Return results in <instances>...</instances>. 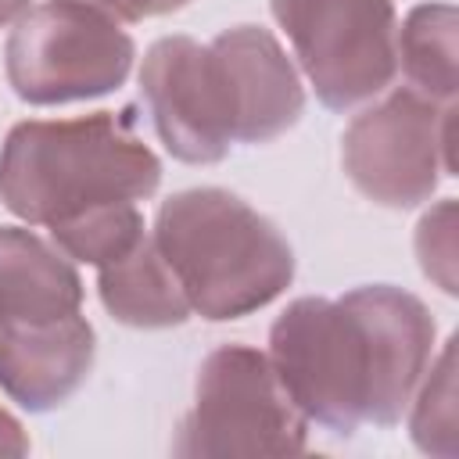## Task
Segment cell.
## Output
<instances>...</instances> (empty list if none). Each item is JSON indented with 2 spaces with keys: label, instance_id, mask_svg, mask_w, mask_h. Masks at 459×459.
Returning <instances> with one entry per match:
<instances>
[{
  "label": "cell",
  "instance_id": "1",
  "mask_svg": "<svg viewBox=\"0 0 459 459\" xmlns=\"http://www.w3.org/2000/svg\"><path fill=\"white\" fill-rule=\"evenodd\" d=\"M434 348L427 305L398 287H355L337 301L298 298L273 323L269 362L305 420L333 434L391 427L420 387Z\"/></svg>",
  "mask_w": 459,
  "mask_h": 459
},
{
  "label": "cell",
  "instance_id": "2",
  "mask_svg": "<svg viewBox=\"0 0 459 459\" xmlns=\"http://www.w3.org/2000/svg\"><path fill=\"white\" fill-rule=\"evenodd\" d=\"M161 165L111 111L22 122L0 154V201L25 222H57L93 204L154 194Z\"/></svg>",
  "mask_w": 459,
  "mask_h": 459
},
{
  "label": "cell",
  "instance_id": "3",
  "mask_svg": "<svg viewBox=\"0 0 459 459\" xmlns=\"http://www.w3.org/2000/svg\"><path fill=\"white\" fill-rule=\"evenodd\" d=\"M154 244L172 265L190 312L240 319L269 305L294 276L283 233L230 190H179L158 208Z\"/></svg>",
  "mask_w": 459,
  "mask_h": 459
},
{
  "label": "cell",
  "instance_id": "4",
  "mask_svg": "<svg viewBox=\"0 0 459 459\" xmlns=\"http://www.w3.org/2000/svg\"><path fill=\"white\" fill-rule=\"evenodd\" d=\"M305 423L269 355L226 344L201 362L194 409L183 416L172 452L186 459L298 455L305 452Z\"/></svg>",
  "mask_w": 459,
  "mask_h": 459
},
{
  "label": "cell",
  "instance_id": "5",
  "mask_svg": "<svg viewBox=\"0 0 459 459\" xmlns=\"http://www.w3.org/2000/svg\"><path fill=\"white\" fill-rule=\"evenodd\" d=\"M133 39L97 7L50 0L25 11L7 39V79L29 104L100 97L126 82Z\"/></svg>",
  "mask_w": 459,
  "mask_h": 459
},
{
  "label": "cell",
  "instance_id": "6",
  "mask_svg": "<svg viewBox=\"0 0 459 459\" xmlns=\"http://www.w3.org/2000/svg\"><path fill=\"white\" fill-rule=\"evenodd\" d=\"M455 104H441L405 86L366 108L344 129V172L355 190L384 208L427 201L455 158Z\"/></svg>",
  "mask_w": 459,
  "mask_h": 459
},
{
  "label": "cell",
  "instance_id": "7",
  "mask_svg": "<svg viewBox=\"0 0 459 459\" xmlns=\"http://www.w3.org/2000/svg\"><path fill=\"white\" fill-rule=\"evenodd\" d=\"M273 14L326 108L344 111L391 82L398 65L391 0H273Z\"/></svg>",
  "mask_w": 459,
  "mask_h": 459
},
{
  "label": "cell",
  "instance_id": "8",
  "mask_svg": "<svg viewBox=\"0 0 459 459\" xmlns=\"http://www.w3.org/2000/svg\"><path fill=\"white\" fill-rule=\"evenodd\" d=\"M140 86L161 143L179 161L212 165L226 158L233 143V111L208 43L201 47L190 36L158 39L143 57Z\"/></svg>",
  "mask_w": 459,
  "mask_h": 459
},
{
  "label": "cell",
  "instance_id": "9",
  "mask_svg": "<svg viewBox=\"0 0 459 459\" xmlns=\"http://www.w3.org/2000/svg\"><path fill=\"white\" fill-rule=\"evenodd\" d=\"M208 47L226 79L233 140L265 143L298 122L305 108L301 79L269 29L237 25L219 32Z\"/></svg>",
  "mask_w": 459,
  "mask_h": 459
},
{
  "label": "cell",
  "instance_id": "10",
  "mask_svg": "<svg viewBox=\"0 0 459 459\" xmlns=\"http://www.w3.org/2000/svg\"><path fill=\"white\" fill-rule=\"evenodd\" d=\"M93 366V326L79 316L7 319L0 316V387L25 409L47 412L86 380Z\"/></svg>",
  "mask_w": 459,
  "mask_h": 459
},
{
  "label": "cell",
  "instance_id": "11",
  "mask_svg": "<svg viewBox=\"0 0 459 459\" xmlns=\"http://www.w3.org/2000/svg\"><path fill=\"white\" fill-rule=\"evenodd\" d=\"M82 283L65 251L29 230L0 226V316L54 319L79 312Z\"/></svg>",
  "mask_w": 459,
  "mask_h": 459
},
{
  "label": "cell",
  "instance_id": "12",
  "mask_svg": "<svg viewBox=\"0 0 459 459\" xmlns=\"http://www.w3.org/2000/svg\"><path fill=\"white\" fill-rule=\"evenodd\" d=\"M97 287L104 308L126 326L161 330L179 326L190 316V301L154 237H140L136 247H129L122 258L100 265Z\"/></svg>",
  "mask_w": 459,
  "mask_h": 459
},
{
  "label": "cell",
  "instance_id": "13",
  "mask_svg": "<svg viewBox=\"0 0 459 459\" xmlns=\"http://www.w3.org/2000/svg\"><path fill=\"white\" fill-rule=\"evenodd\" d=\"M455 25L452 4H420L394 36V57H402L409 86L441 104L455 97Z\"/></svg>",
  "mask_w": 459,
  "mask_h": 459
},
{
  "label": "cell",
  "instance_id": "14",
  "mask_svg": "<svg viewBox=\"0 0 459 459\" xmlns=\"http://www.w3.org/2000/svg\"><path fill=\"white\" fill-rule=\"evenodd\" d=\"M50 237L68 258H79L100 269L122 258L129 247H136V240L143 237V219L133 201H111V204H93L50 222Z\"/></svg>",
  "mask_w": 459,
  "mask_h": 459
},
{
  "label": "cell",
  "instance_id": "15",
  "mask_svg": "<svg viewBox=\"0 0 459 459\" xmlns=\"http://www.w3.org/2000/svg\"><path fill=\"white\" fill-rule=\"evenodd\" d=\"M427 384L412 409V441L423 452L455 455V337L441 348L434 369H427Z\"/></svg>",
  "mask_w": 459,
  "mask_h": 459
},
{
  "label": "cell",
  "instance_id": "16",
  "mask_svg": "<svg viewBox=\"0 0 459 459\" xmlns=\"http://www.w3.org/2000/svg\"><path fill=\"white\" fill-rule=\"evenodd\" d=\"M416 255L423 273L445 290L455 294V201L434 204L416 226Z\"/></svg>",
  "mask_w": 459,
  "mask_h": 459
},
{
  "label": "cell",
  "instance_id": "17",
  "mask_svg": "<svg viewBox=\"0 0 459 459\" xmlns=\"http://www.w3.org/2000/svg\"><path fill=\"white\" fill-rule=\"evenodd\" d=\"M72 4H86L104 11L115 22H140V18H154V14H169L186 7L190 0H72Z\"/></svg>",
  "mask_w": 459,
  "mask_h": 459
},
{
  "label": "cell",
  "instance_id": "18",
  "mask_svg": "<svg viewBox=\"0 0 459 459\" xmlns=\"http://www.w3.org/2000/svg\"><path fill=\"white\" fill-rule=\"evenodd\" d=\"M25 452H29V437H25L22 423L7 409H0V459H14Z\"/></svg>",
  "mask_w": 459,
  "mask_h": 459
},
{
  "label": "cell",
  "instance_id": "19",
  "mask_svg": "<svg viewBox=\"0 0 459 459\" xmlns=\"http://www.w3.org/2000/svg\"><path fill=\"white\" fill-rule=\"evenodd\" d=\"M25 7H29V0H0V29L11 25L14 18H22Z\"/></svg>",
  "mask_w": 459,
  "mask_h": 459
}]
</instances>
